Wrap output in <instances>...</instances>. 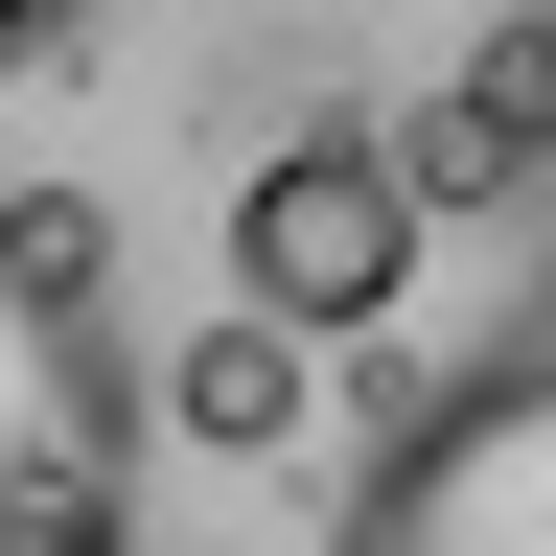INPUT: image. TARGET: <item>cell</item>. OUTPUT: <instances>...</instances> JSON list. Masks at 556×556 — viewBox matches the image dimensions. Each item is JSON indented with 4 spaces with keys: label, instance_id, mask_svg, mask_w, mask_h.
Instances as JSON below:
<instances>
[{
    "label": "cell",
    "instance_id": "1",
    "mask_svg": "<svg viewBox=\"0 0 556 556\" xmlns=\"http://www.w3.org/2000/svg\"><path fill=\"white\" fill-rule=\"evenodd\" d=\"M116 232L70 186H0V556H116L139 533V441L163 371L116 348Z\"/></svg>",
    "mask_w": 556,
    "mask_h": 556
},
{
    "label": "cell",
    "instance_id": "2",
    "mask_svg": "<svg viewBox=\"0 0 556 556\" xmlns=\"http://www.w3.org/2000/svg\"><path fill=\"white\" fill-rule=\"evenodd\" d=\"M325 556H556V348H486L371 441Z\"/></svg>",
    "mask_w": 556,
    "mask_h": 556
},
{
    "label": "cell",
    "instance_id": "3",
    "mask_svg": "<svg viewBox=\"0 0 556 556\" xmlns=\"http://www.w3.org/2000/svg\"><path fill=\"white\" fill-rule=\"evenodd\" d=\"M417 232H441L417 163H394V139H348V116H302V139H255V163H232V302L325 325V348L417 302Z\"/></svg>",
    "mask_w": 556,
    "mask_h": 556
},
{
    "label": "cell",
    "instance_id": "4",
    "mask_svg": "<svg viewBox=\"0 0 556 556\" xmlns=\"http://www.w3.org/2000/svg\"><path fill=\"white\" fill-rule=\"evenodd\" d=\"M394 163H417V208H533L556 186V0H510V24L441 70V116H417Z\"/></svg>",
    "mask_w": 556,
    "mask_h": 556
},
{
    "label": "cell",
    "instance_id": "5",
    "mask_svg": "<svg viewBox=\"0 0 556 556\" xmlns=\"http://www.w3.org/2000/svg\"><path fill=\"white\" fill-rule=\"evenodd\" d=\"M325 417V325H278V302H208V325H163V441H208V464H278Z\"/></svg>",
    "mask_w": 556,
    "mask_h": 556
},
{
    "label": "cell",
    "instance_id": "6",
    "mask_svg": "<svg viewBox=\"0 0 556 556\" xmlns=\"http://www.w3.org/2000/svg\"><path fill=\"white\" fill-rule=\"evenodd\" d=\"M70 24H93V0H0V70H24V47H70Z\"/></svg>",
    "mask_w": 556,
    "mask_h": 556
}]
</instances>
